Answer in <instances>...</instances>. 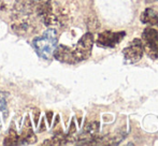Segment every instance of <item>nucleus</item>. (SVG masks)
<instances>
[{
	"mask_svg": "<svg viewBox=\"0 0 158 146\" xmlns=\"http://www.w3.org/2000/svg\"><path fill=\"white\" fill-rule=\"evenodd\" d=\"M57 41H58V34L56 29L48 28L41 37H37L33 39L32 45L40 57L48 59L53 56V53L57 46Z\"/></svg>",
	"mask_w": 158,
	"mask_h": 146,
	"instance_id": "nucleus-1",
	"label": "nucleus"
},
{
	"mask_svg": "<svg viewBox=\"0 0 158 146\" xmlns=\"http://www.w3.org/2000/svg\"><path fill=\"white\" fill-rule=\"evenodd\" d=\"M93 45H94V36H93L92 32H86L79 40L75 47L72 48L73 54H74V57L77 63L86 60L90 56L93 51Z\"/></svg>",
	"mask_w": 158,
	"mask_h": 146,
	"instance_id": "nucleus-2",
	"label": "nucleus"
},
{
	"mask_svg": "<svg viewBox=\"0 0 158 146\" xmlns=\"http://www.w3.org/2000/svg\"><path fill=\"white\" fill-rule=\"evenodd\" d=\"M143 43L142 40L135 39L126 48L123 50L124 59L128 63H135L143 56Z\"/></svg>",
	"mask_w": 158,
	"mask_h": 146,
	"instance_id": "nucleus-3",
	"label": "nucleus"
},
{
	"mask_svg": "<svg viewBox=\"0 0 158 146\" xmlns=\"http://www.w3.org/2000/svg\"><path fill=\"white\" fill-rule=\"evenodd\" d=\"M143 46H145L151 57H158V31L153 28H146L142 34Z\"/></svg>",
	"mask_w": 158,
	"mask_h": 146,
	"instance_id": "nucleus-4",
	"label": "nucleus"
},
{
	"mask_svg": "<svg viewBox=\"0 0 158 146\" xmlns=\"http://www.w3.org/2000/svg\"><path fill=\"white\" fill-rule=\"evenodd\" d=\"M125 36L126 32L124 31L114 32L106 30V31L99 34L97 39V45L101 46V47H115L124 39Z\"/></svg>",
	"mask_w": 158,
	"mask_h": 146,
	"instance_id": "nucleus-5",
	"label": "nucleus"
},
{
	"mask_svg": "<svg viewBox=\"0 0 158 146\" xmlns=\"http://www.w3.org/2000/svg\"><path fill=\"white\" fill-rule=\"evenodd\" d=\"M54 57L58 61L64 63H69V65H74L77 63V59L73 54V50L68 47L67 45H58L56 46L54 53H53Z\"/></svg>",
	"mask_w": 158,
	"mask_h": 146,
	"instance_id": "nucleus-6",
	"label": "nucleus"
},
{
	"mask_svg": "<svg viewBox=\"0 0 158 146\" xmlns=\"http://www.w3.org/2000/svg\"><path fill=\"white\" fill-rule=\"evenodd\" d=\"M140 21L142 24H146V25H158V13L154 9L148 8L142 12L141 16H140Z\"/></svg>",
	"mask_w": 158,
	"mask_h": 146,
	"instance_id": "nucleus-7",
	"label": "nucleus"
},
{
	"mask_svg": "<svg viewBox=\"0 0 158 146\" xmlns=\"http://www.w3.org/2000/svg\"><path fill=\"white\" fill-rule=\"evenodd\" d=\"M27 128L24 129L21 136H19V144H32V143L37 142V136H35L29 125V118H27Z\"/></svg>",
	"mask_w": 158,
	"mask_h": 146,
	"instance_id": "nucleus-8",
	"label": "nucleus"
},
{
	"mask_svg": "<svg viewBox=\"0 0 158 146\" xmlns=\"http://www.w3.org/2000/svg\"><path fill=\"white\" fill-rule=\"evenodd\" d=\"M4 145H16L19 144V134L15 130H10L8 136L4 139Z\"/></svg>",
	"mask_w": 158,
	"mask_h": 146,
	"instance_id": "nucleus-9",
	"label": "nucleus"
},
{
	"mask_svg": "<svg viewBox=\"0 0 158 146\" xmlns=\"http://www.w3.org/2000/svg\"><path fill=\"white\" fill-rule=\"evenodd\" d=\"M33 120H35V125L38 126V121H39V111H37V113H35V116H33Z\"/></svg>",
	"mask_w": 158,
	"mask_h": 146,
	"instance_id": "nucleus-10",
	"label": "nucleus"
},
{
	"mask_svg": "<svg viewBox=\"0 0 158 146\" xmlns=\"http://www.w3.org/2000/svg\"><path fill=\"white\" fill-rule=\"evenodd\" d=\"M52 114H53L52 112H48V124L52 123Z\"/></svg>",
	"mask_w": 158,
	"mask_h": 146,
	"instance_id": "nucleus-11",
	"label": "nucleus"
},
{
	"mask_svg": "<svg viewBox=\"0 0 158 146\" xmlns=\"http://www.w3.org/2000/svg\"><path fill=\"white\" fill-rule=\"evenodd\" d=\"M43 129L45 130V126H44V119H42V126H41V128H40V130L43 131Z\"/></svg>",
	"mask_w": 158,
	"mask_h": 146,
	"instance_id": "nucleus-12",
	"label": "nucleus"
},
{
	"mask_svg": "<svg viewBox=\"0 0 158 146\" xmlns=\"http://www.w3.org/2000/svg\"><path fill=\"white\" fill-rule=\"evenodd\" d=\"M148 1H152V2H154V1H158V0H148Z\"/></svg>",
	"mask_w": 158,
	"mask_h": 146,
	"instance_id": "nucleus-13",
	"label": "nucleus"
}]
</instances>
